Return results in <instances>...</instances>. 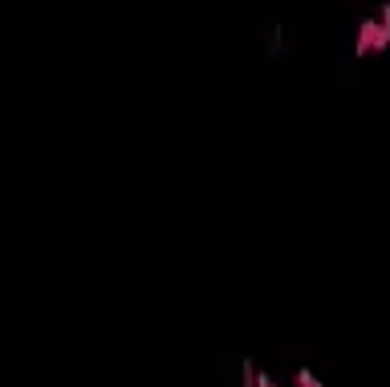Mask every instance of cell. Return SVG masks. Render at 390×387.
I'll use <instances>...</instances> for the list:
<instances>
[{
  "label": "cell",
  "mask_w": 390,
  "mask_h": 387,
  "mask_svg": "<svg viewBox=\"0 0 390 387\" xmlns=\"http://www.w3.org/2000/svg\"><path fill=\"white\" fill-rule=\"evenodd\" d=\"M390 45V24L387 21H362L358 24V57L362 53H382Z\"/></svg>",
  "instance_id": "cell-1"
}]
</instances>
